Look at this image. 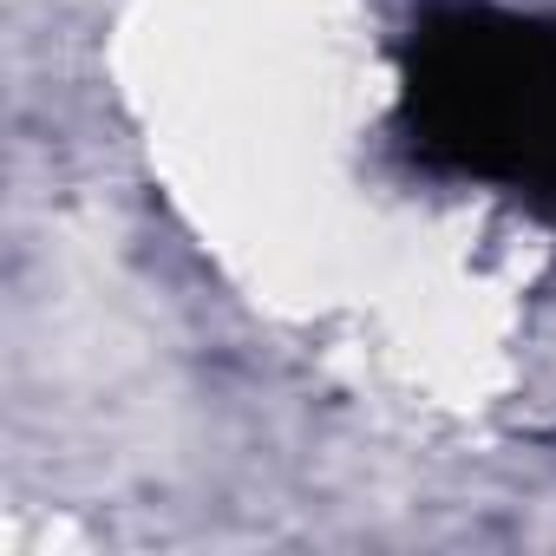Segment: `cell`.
Wrapping results in <instances>:
<instances>
[{
	"label": "cell",
	"instance_id": "obj_1",
	"mask_svg": "<svg viewBox=\"0 0 556 556\" xmlns=\"http://www.w3.org/2000/svg\"><path fill=\"white\" fill-rule=\"evenodd\" d=\"M406 131L439 170L556 216V27L491 8L426 21L406 60Z\"/></svg>",
	"mask_w": 556,
	"mask_h": 556
}]
</instances>
